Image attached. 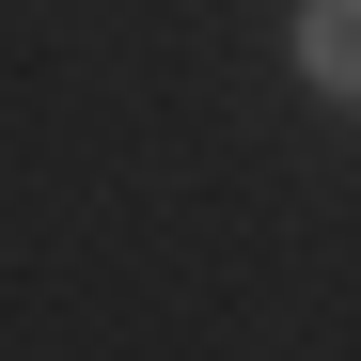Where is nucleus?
<instances>
[{
  "label": "nucleus",
  "instance_id": "nucleus-1",
  "mask_svg": "<svg viewBox=\"0 0 361 361\" xmlns=\"http://www.w3.org/2000/svg\"><path fill=\"white\" fill-rule=\"evenodd\" d=\"M298 79L361 94V0H298Z\"/></svg>",
  "mask_w": 361,
  "mask_h": 361
}]
</instances>
